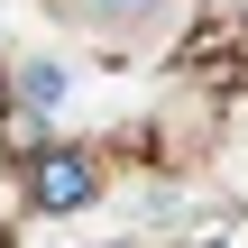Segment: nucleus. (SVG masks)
<instances>
[{
    "mask_svg": "<svg viewBox=\"0 0 248 248\" xmlns=\"http://www.w3.org/2000/svg\"><path fill=\"white\" fill-rule=\"evenodd\" d=\"M64 28H83V37H101V46H138V37H156L184 0H46Z\"/></svg>",
    "mask_w": 248,
    "mask_h": 248,
    "instance_id": "nucleus-1",
    "label": "nucleus"
},
{
    "mask_svg": "<svg viewBox=\"0 0 248 248\" xmlns=\"http://www.w3.org/2000/svg\"><path fill=\"white\" fill-rule=\"evenodd\" d=\"M101 193V156L92 147H46V156H28V202L37 212H83Z\"/></svg>",
    "mask_w": 248,
    "mask_h": 248,
    "instance_id": "nucleus-2",
    "label": "nucleus"
},
{
    "mask_svg": "<svg viewBox=\"0 0 248 248\" xmlns=\"http://www.w3.org/2000/svg\"><path fill=\"white\" fill-rule=\"evenodd\" d=\"M0 147H9L18 166H28V156H46V147H55V138H46V110H28V101L9 92V110H0Z\"/></svg>",
    "mask_w": 248,
    "mask_h": 248,
    "instance_id": "nucleus-3",
    "label": "nucleus"
},
{
    "mask_svg": "<svg viewBox=\"0 0 248 248\" xmlns=\"http://www.w3.org/2000/svg\"><path fill=\"white\" fill-rule=\"evenodd\" d=\"M9 92H18L28 110H55V101H64V64H18V74H9Z\"/></svg>",
    "mask_w": 248,
    "mask_h": 248,
    "instance_id": "nucleus-4",
    "label": "nucleus"
},
{
    "mask_svg": "<svg viewBox=\"0 0 248 248\" xmlns=\"http://www.w3.org/2000/svg\"><path fill=\"white\" fill-rule=\"evenodd\" d=\"M184 248H239V239H230V230H202V239H184Z\"/></svg>",
    "mask_w": 248,
    "mask_h": 248,
    "instance_id": "nucleus-5",
    "label": "nucleus"
},
{
    "mask_svg": "<svg viewBox=\"0 0 248 248\" xmlns=\"http://www.w3.org/2000/svg\"><path fill=\"white\" fill-rule=\"evenodd\" d=\"M0 110H9V64H0Z\"/></svg>",
    "mask_w": 248,
    "mask_h": 248,
    "instance_id": "nucleus-6",
    "label": "nucleus"
}]
</instances>
